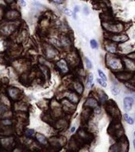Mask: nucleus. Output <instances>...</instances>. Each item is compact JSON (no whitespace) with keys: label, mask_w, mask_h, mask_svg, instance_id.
<instances>
[{"label":"nucleus","mask_w":135,"mask_h":152,"mask_svg":"<svg viewBox=\"0 0 135 152\" xmlns=\"http://www.w3.org/2000/svg\"><path fill=\"white\" fill-rule=\"evenodd\" d=\"M134 100L131 97H126L124 100V109L126 112H129L132 108Z\"/></svg>","instance_id":"9d476101"},{"label":"nucleus","mask_w":135,"mask_h":152,"mask_svg":"<svg viewBox=\"0 0 135 152\" xmlns=\"http://www.w3.org/2000/svg\"><path fill=\"white\" fill-rule=\"evenodd\" d=\"M74 87L77 92L79 94H82L83 92V85L80 82H76L74 85Z\"/></svg>","instance_id":"4468645a"},{"label":"nucleus","mask_w":135,"mask_h":152,"mask_svg":"<svg viewBox=\"0 0 135 152\" xmlns=\"http://www.w3.org/2000/svg\"><path fill=\"white\" fill-rule=\"evenodd\" d=\"M93 112L96 114H100L101 112V108L99 106H97L93 109Z\"/></svg>","instance_id":"bb28decb"},{"label":"nucleus","mask_w":135,"mask_h":152,"mask_svg":"<svg viewBox=\"0 0 135 152\" xmlns=\"http://www.w3.org/2000/svg\"><path fill=\"white\" fill-rule=\"evenodd\" d=\"M74 10H75V13H76L77 12L79 11V7H77V6H76V7L75 8V9H74Z\"/></svg>","instance_id":"72a5a7b5"},{"label":"nucleus","mask_w":135,"mask_h":152,"mask_svg":"<svg viewBox=\"0 0 135 152\" xmlns=\"http://www.w3.org/2000/svg\"><path fill=\"white\" fill-rule=\"evenodd\" d=\"M51 1H52V2H54L55 3H61L62 2L63 0H50Z\"/></svg>","instance_id":"473e14b6"},{"label":"nucleus","mask_w":135,"mask_h":152,"mask_svg":"<svg viewBox=\"0 0 135 152\" xmlns=\"http://www.w3.org/2000/svg\"><path fill=\"white\" fill-rule=\"evenodd\" d=\"M69 100L74 103H76L78 101V98L75 93H71L69 96Z\"/></svg>","instance_id":"aec40b11"},{"label":"nucleus","mask_w":135,"mask_h":152,"mask_svg":"<svg viewBox=\"0 0 135 152\" xmlns=\"http://www.w3.org/2000/svg\"><path fill=\"white\" fill-rule=\"evenodd\" d=\"M83 11H84V13H85V15H88L89 13V9L88 8V7H86V6H85L84 7Z\"/></svg>","instance_id":"c756f323"},{"label":"nucleus","mask_w":135,"mask_h":152,"mask_svg":"<svg viewBox=\"0 0 135 152\" xmlns=\"http://www.w3.org/2000/svg\"><path fill=\"white\" fill-rule=\"evenodd\" d=\"M106 66L112 72L113 71L118 72V71H121L126 70L124 60L118 56L106 54Z\"/></svg>","instance_id":"f03ea898"},{"label":"nucleus","mask_w":135,"mask_h":152,"mask_svg":"<svg viewBox=\"0 0 135 152\" xmlns=\"http://www.w3.org/2000/svg\"><path fill=\"white\" fill-rule=\"evenodd\" d=\"M134 135L135 136V131L134 132Z\"/></svg>","instance_id":"4c0bfd02"},{"label":"nucleus","mask_w":135,"mask_h":152,"mask_svg":"<svg viewBox=\"0 0 135 152\" xmlns=\"http://www.w3.org/2000/svg\"><path fill=\"white\" fill-rule=\"evenodd\" d=\"M133 145H134V148L135 149V139L134 140V141H133Z\"/></svg>","instance_id":"e433bc0d"},{"label":"nucleus","mask_w":135,"mask_h":152,"mask_svg":"<svg viewBox=\"0 0 135 152\" xmlns=\"http://www.w3.org/2000/svg\"><path fill=\"white\" fill-rule=\"evenodd\" d=\"M90 46L93 49H97L98 48V44L97 41L94 39H92L90 41Z\"/></svg>","instance_id":"412c9836"},{"label":"nucleus","mask_w":135,"mask_h":152,"mask_svg":"<svg viewBox=\"0 0 135 152\" xmlns=\"http://www.w3.org/2000/svg\"><path fill=\"white\" fill-rule=\"evenodd\" d=\"M116 78L121 82L124 83L129 82L134 77L135 73L128 71H121L113 72Z\"/></svg>","instance_id":"423d86ee"},{"label":"nucleus","mask_w":135,"mask_h":152,"mask_svg":"<svg viewBox=\"0 0 135 152\" xmlns=\"http://www.w3.org/2000/svg\"><path fill=\"white\" fill-rule=\"evenodd\" d=\"M98 74L99 75V76L101 77V78L102 79H103V80H104L105 81L107 80V77H106V76L105 75V74L104 73V72L103 71H102L100 69H98Z\"/></svg>","instance_id":"4be33fe9"},{"label":"nucleus","mask_w":135,"mask_h":152,"mask_svg":"<svg viewBox=\"0 0 135 152\" xmlns=\"http://www.w3.org/2000/svg\"><path fill=\"white\" fill-rule=\"evenodd\" d=\"M19 3L20 5L23 7H24L26 6V2L24 0H19Z\"/></svg>","instance_id":"2f4dec72"},{"label":"nucleus","mask_w":135,"mask_h":152,"mask_svg":"<svg viewBox=\"0 0 135 152\" xmlns=\"http://www.w3.org/2000/svg\"><path fill=\"white\" fill-rule=\"evenodd\" d=\"M127 56H128L129 58H130L131 59H135V52L129 53L127 55Z\"/></svg>","instance_id":"cd10ccee"},{"label":"nucleus","mask_w":135,"mask_h":152,"mask_svg":"<svg viewBox=\"0 0 135 152\" xmlns=\"http://www.w3.org/2000/svg\"><path fill=\"white\" fill-rule=\"evenodd\" d=\"M75 127H73L71 129V132H74V131H75Z\"/></svg>","instance_id":"f704fd0d"},{"label":"nucleus","mask_w":135,"mask_h":152,"mask_svg":"<svg viewBox=\"0 0 135 152\" xmlns=\"http://www.w3.org/2000/svg\"><path fill=\"white\" fill-rule=\"evenodd\" d=\"M97 80L98 82V83H99V84H100L103 87L105 88V87H107V83L105 82V81L103 80L102 79H97Z\"/></svg>","instance_id":"b1692460"},{"label":"nucleus","mask_w":135,"mask_h":152,"mask_svg":"<svg viewBox=\"0 0 135 152\" xmlns=\"http://www.w3.org/2000/svg\"><path fill=\"white\" fill-rule=\"evenodd\" d=\"M65 13H66L67 15H69V16H72V15H73L72 11H71V10L68 9H66L65 10Z\"/></svg>","instance_id":"c85d7f7f"},{"label":"nucleus","mask_w":135,"mask_h":152,"mask_svg":"<svg viewBox=\"0 0 135 152\" xmlns=\"http://www.w3.org/2000/svg\"><path fill=\"white\" fill-rule=\"evenodd\" d=\"M124 119L130 125H132L133 124L134 121V120L132 118L130 117L129 115L128 114H124Z\"/></svg>","instance_id":"a211bd4d"},{"label":"nucleus","mask_w":135,"mask_h":152,"mask_svg":"<svg viewBox=\"0 0 135 152\" xmlns=\"http://www.w3.org/2000/svg\"><path fill=\"white\" fill-rule=\"evenodd\" d=\"M126 87L131 91H135V83L130 82V81L124 83Z\"/></svg>","instance_id":"f3484780"},{"label":"nucleus","mask_w":135,"mask_h":152,"mask_svg":"<svg viewBox=\"0 0 135 152\" xmlns=\"http://www.w3.org/2000/svg\"><path fill=\"white\" fill-rule=\"evenodd\" d=\"M3 124H5V125H10L11 124V122H10V121L9 120H5L3 121Z\"/></svg>","instance_id":"7c9ffc66"},{"label":"nucleus","mask_w":135,"mask_h":152,"mask_svg":"<svg viewBox=\"0 0 135 152\" xmlns=\"http://www.w3.org/2000/svg\"><path fill=\"white\" fill-rule=\"evenodd\" d=\"M93 75L92 73H90L88 76L87 81L86 82V88L87 89H90L93 86Z\"/></svg>","instance_id":"2eb2a0df"},{"label":"nucleus","mask_w":135,"mask_h":152,"mask_svg":"<svg viewBox=\"0 0 135 152\" xmlns=\"http://www.w3.org/2000/svg\"><path fill=\"white\" fill-rule=\"evenodd\" d=\"M58 66L61 69L63 73H66L68 72V67L66 62L64 60H61L57 62Z\"/></svg>","instance_id":"f8f14e48"},{"label":"nucleus","mask_w":135,"mask_h":152,"mask_svg":"<svg viewBox=\"0 0 135 152\" xmlns=\"http://www.w3.org/2000/svg\"><path fill=\"white\" fill-rule=\"evenodd\" d=\"M8 3H11L12 1H13L14 0H6Z\"/></svg>","instance_id":"c9c22d12"},{"label":"nucleus","mask_w":135,"mask_h":152,"mask_svg":"<svg viewBox=\"0 0 135 152\" xmlns=\"http://www.w3.org/2000/svg\"><path fill=\"white\" fill-rule=\"evenodd\" d=\"M109 41H110V42H108L105 45V50L111 54L115 53L117 50V45L116 44H113V41H110V40H109Z\"/></svg>","instance_id":"9b49d317"},{"label":"nucleus","mask_w":135,"mask_h":152,"mask_svg":"<svg viewBox=\"0 0 135 152\" xmlns=\"http://www.w3.org/2000/svg\"><path fill=\"white\" fill-rule=\"evenodd\" d=\"M111 92H112V94L114 95H118L120 92V89L119 88H118L117 87L115 86H113L111 87Z\"/></svg>","instance_id":"6ab92c4d"},{"label":"nucleus","mask_w":135,"mask_h":152,"mask_svg":"<svg viewBox=\"0 0 135 152\" xmlns=\"http://www.w3.org/2000/svg\"><path fill=\"white\" fill-rule=\"evenodd\" d=\"M102 26L107 33L118 34L121 33L120 32H122L123 30L122 24L115 20L108 22H103L102 23Z\"/></svg>","instance_id":"39448f33"},{"label":"nucleus","mask_w":135,"mask_h":152,"mask_svg":"<svg viewBox=\"0 0 135 152\" xmlns=\"http://www.w3.org/2000/svg\"><path fill=\"white\" fill-rule=\"evenodd\" d=\"M107 133L115 142L124 135L125 130L121 120L112 119L107 128Z\"/></svg>","instance_id":"f257e3e1"},{"label":"nucleus","mask_w":135,"mask_h":152,"mask_svg":"<svg viewBox=\"0 0 135 152\" xmlns=\"http://www.w3.org/2000/svg\"><path fill=\"white\" fill-rule=\"evenodd\" d=\"M85 62H86V64L87 68H88V69L91 68L92 66V63H91V61H90V60L87 57H85Z\"/></svg>","instance_id":"393cba45"},{"label":"nucleus","mask_w":135,"mask_h":152,"mask_svg":"<svg viewBox=\"0 0 135 152\" xmlns=\"http://www.w3.org/2000/svg\"><path fill=\"white\" fill-rule=\"evenodd\" d=\"M98 106H99V101L93 97L87 98L83 104V107H89L92 109H94Z\"/></svg>","instance_id":"1a4fd4ad"},{"label":"nucleus","mask_w":135,"mask_h":152,"mask_svg":"<svg viewBox=\"0 0 135 152\" xmlns=\"http://www.w3.org/2000/svg\"><path fill=\"white\" fill-rule=\"evenodd\" d=\"M129 150V143L128 137L125 134L109 148L111 152H128Z\"/></svg>","instance_id":"20e7f679"},{"label":"nucleus","mask_w":135,"mask_h":152,"mask_svg":"<svg viewBox=\"0 0 135 152\" xmlns=\"http://www.w3.org/2000/svg\"><path fill=\"white\" fill-rule=\"evenodd\" d=\"M107 34H108L107 35L106 39L107 40L112 41L114 42L124 43L127 41L129 39V38L127 35L122 34L121 33L114 34V33H107Z\"/></svg>","instance_id":"0eeeda50"},{"label":"nucleus","mask_w":135,"mask_h":152,"mask_svg":"<svg viewBox=\"0 0 135 152\" xmlns=\"http://www.w3.org/2000/svg\"><path fill=\"white\" fill-rule=\"evenodd\" d=\"M17 90L15 89H10L9 90V94L10 95V96L12 97V98H15L16 95V94H17Z\"/></svg>","instance_id":"5701e85b"},{"label":"nucleus","mask_w":135,"mask_h":152,"mask_svg":"<svg viewBox=\"0 0 135 152\" xmlns=\"http://www.w3.org/2000/svg\"><path fill=\"white\" fill-rule=\"evenodd\" d=\"M104 107L107 114L112 119L121 120L122 115L119 108L116 103L113 100H109L104 102Z\"/></svg>","instance_id":"7ed1b4c3"},{"label":"nucleus","mask_w":135,"mask_h":152,"mask_svg":"<svg viewBox=\"0 0 135 152\" xmlns=\"http://www.w3.org/2000/svg\"><path fill=\"white\" fill-rule=\"evenodd\" d=\"M83 111L81 113V122L86 125L88 123L93 112V109L89 107H83Z\"/></svg>","instance_id":"6e6552de"},{"label":"nucleus","mask_w":135,"mask_h":152,"mask_svg":"<svg viewBox=\"0 0 135 152\" xmlns=\"http://www.w3.org/2000/svg\"></svg>","instance_id":"58836bf2"},{"label":"nucleus","mask_w":135,"mask_h":152,"mask_svg":"<svg viewBox=\"0 0 135 152\" xmlns=\"http://www.w3.org/2000/svg\"><path fill=\"white\" fill-rule=\"evenodd\" d=\"M98 96L99 97V100L101 102H104L106 101L108 98V95L106 94V93L100 89H99L98 91Z\"/></svg>","instance_id":"ddd939ff"},{"label":"nucleus","mask_w":135,"mask_h":152,"mask_svg":"<svg viewBox=\"0 0 135 152\" xmlns=\"http://www.w3.org/2000/svg\"><path fill=\"white\" fill-rule=\"evenodd\" d=\"M36 137H37V140L42 144L45 145L47 144L46 139L43 135L39 134V133H37L36 134Z\"/></svg>","instance_id":"dca6fc26"},{"label":"nucleus","mask_w":135,"mask_h":152,"mask_svg":"<svg viewBox=\"0 0 135 152\" xmlns=\"http://www.w3.org/2000/svg\"><path fill=\"white\" fill-rule=\"evenodd\" d=\"M35 133V131L33 129H28L26 132L25 134L27 136H33Z\"/></svg>","instance_id":"a878e982"}]
</instances>
